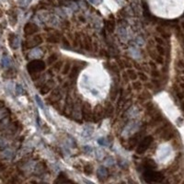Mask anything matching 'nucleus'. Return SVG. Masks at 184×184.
<instances>
[{"label":"nucleus","mask_w":184,"mask_h":184,"mask_svg":"<svg viewBox=\"0 0 184 184\" xmlns=\"http://www.w3.org/2000/svg\"><path fill=\"white\" fill-rule=\"evenodd\" d=\"M144 179L146 182H161L164 179V176L162 173L158 171H154L152 169H147L144 173Z\"/></svg>","instance_id":"obj_1"},{"label":"nucleus","mask_w":184,"mask_h":184,"mask_svg":"<svg viewBox=\"0 0 184 184\" xmlns=\"http://www.w3.org/2000/svg\"><path fill=\"white\" fill-rule=\"evenodd\" d=\"M29 73L30 74H37L38 72H42L45 69V63L42 60H34L29 63L27 65Z\"/></svg>","instance_id":"obj_2"},{"label":"nucleus","mask_w":184,"mask_h":184,"mask_svg":"<svg viewBox=\"0 0 184 184\" xmlns=\"http://www.w3.org/2000/svg\"><path fill=\"white\" fill-rule=\"evenodd\" d=\"M153 142V137H152L151 135H147L146 136L142 141H141V143L139 144V146H137V149H136V153L139 154V155H142L144 154V152H146L148 147L150 146V144Z\"/></svg>","instance_id":"obj_3"},{"label":"nucleus","mask_w":184,"mask_h":184,"mask_svg":"<svg viewBox=\"0 0 184 184\" xmlns=\"http://www.w3.org/2000/svg\"><path fill=\"white\" fill-rule=\"evenodd\" d=\"M42 38L41 35H34L33 37L28 39V40L25 42V46L28 49H30V48H33V47H36L38 45L42 44Z\"/></svg>","instance_id":"obj_4"},{"label":"nucleus","mask_w":184,"mask_h":184,"mask_svg":"<svg viewBox=\"0 0 184 184\" xmlns=\"http://www.w3.org/2000/svg\"><path fill=\"white\" fill-rule=\"evenodd\" d=\"M92 108L90 106V104L88 102H85L82 106V117L85 121L89 122L91 121L92 118Z\"/></svg>","instance_id":"obj_5"},{"label":"nucleus","mask_w":184,"mask_h":184,"mask_svg":"<svg viewBox=\"0 0 184 184\" xmlns=\"http://www.w3.org/2000/svg\"><path fill=\"white\" fill-rule=\"evenodd\" d=\"M104 115V109L100 106V105H97L94 109V111H92V118L91 121L93 122H99V121L101 119V117Z\"/></svg>","instance_id":"obj_6"},{"label":"nucleus","mask_w":184,"mask_h":184,"mask_svg":"<svg viewBox=\"0 0 184 184\" xmlns=\"http://www.w3.org/2000/svg\"><path fill=\"white\" fill-rule=\"evenodd\" d=\"M60 99H61V93L59 88H55L51 93V95L48 98H46V101L48 102V104H54L58 102L60 100Z\"/></svg>","instance_id":"obj_7"},{"label":"nucleus","mask_w":184,"mask_h":184,"mask_svg":"<svg viewBox=\"0 0 184 184\" xmlns=\"http://www.w3.org/2000/svg\"><path fill=\"white\" fill-rule=\"evenodd\" d=\"M38 30H39L38 26L36 24H34V23L29 22L24 26V33L27 36L35 34L36 32H38Z\"/></svg>","instance_id":"obj_8"},{"label":"nucleus","mask_w":184,"mask_h":184,"mask_svg":"<svg viewBox=\"0 0 184 184\" xmlns=\"http://www.w3.org/2000/svg\"><path fill=\"white\" fill-rule=\"evenodd\" d=\"M53 87H54V81L50 80L41 88L42 89L40 90V93L42 94V95H45V94H47L49 91H51V89H52Z\"/></svg>","instance_id":"obj_9"},{"label":"nucleus","mask_w":184,"mask_h":184,"mask_svg":"<svg viewBox=\"0 0 184 184\" xmlns=\"http://www.w3.org/2000/svg\"><path fill=\"white\" fill-rule=\"evenodd\" d=\"M82 44H83V48H85L86 50L90 51L91 50V46H92V41L91 38L88 36H84L83 41H82Z\"/></svg>","instance_id":"obj_10"},{"label":"nucleus","mask_w":184,"mask_h":184,"mask_svg":"<svg viewBox=\"0 0 184 184\" xmlns=\"http://www.w3.org/2000/svg\"><path fill=\"white\" fill-rule=\"evenodd\" d=\"M60 41V34L59 32H55V33H52L50 34L48 38H47V42H51V44H56V42H59Z\"/></svg>","instance_id":"obj_11"},{"label":"nucleus","mask_w":184,"mask_h":184,"mask_svg":"<svg viewBox=\"0 0 184 184\" xmlns=\"http://www.w3.org/2000/svg\"><path fill=\"white\" fill-rule=\"evenodd\" d=\"M138 137L139 136L136 135L135 136H133L132 138L129 139V142H128V148L130 150H133L134 148L136 146V144H137V142H138Z\"/></svg>","instance_id":"obj_12"},{"label":"nucleus","mask_w":184,"mask_h":184,"mask_svg":"<svg viewBox=\"0 0 184 184\" xmlns=\"http://www.w3.org/2000/svg\"><path fill=\"white\" fill-rule=\"evenodd\" d=\"M144 165L148 169H155L156 168V164L155 163L154 160H152V159H146V161H144Z\"/></svg>","instance_id":"obj_13"},{"label":"nucleus","mask_w":184,"mask_h":184,"mask_svg":"<svg viewBox=\"0 0 184 184\" xmlns=\"http://www.w3.org/2000/svg\"><path fill=\"white\" fill-rule=\"evenodd\" d=\"M113 109H113L112 105L109 103V102H108L106 109H104V115L105 116H108V117L111 116L112 113H113Z\"/></svg>","instance_id":"obj_14"},{"label":"nucleus","mask_w":184,"mask_h":184,"mask_svg":"<svg viewBox=\"0 0 184 184\" xmlns=\"http://www.w3.org/2000/svg\"><path fill=\"white\" fill-rule=\"evenodd\" d=\"M127 75H128V77H129V79H131V80H136L137 79V74L135 73V70H133V69H129L127 70Z\"/></svg>","instance_id":"obj_15"},{"label":"nucleus","mask_w":184,"mask_h":184,"mask_svg":"<svg viewBox=\"0 0 184 184\" xmlns=\"http://www.w3.org/2000/svg\"><path fill=\"white\" fill-rule=\"evenodd\" d=\"M106 29L108 30V32L109 33H112L113 31H114V29H115V24L114 22L111 21V20H108L106 22Z\"/></svg>","instance_id":"obj_16"},{"label":"nucleus","mask_w":184,"mask_h":184,"mask_svg":"<svg viewBox=\"0 0 184 184\" xmlns=\"http://www.w3.org/2000/svg\"><path fill=\"white\" fill-rule=\"evenodd\" d=\"M70 69H71V64H70L69 62H66L65 65H64V68H63V71H62V74L63 75H67L69 73Z\"/></svg>","instance_id":"obj_17"},{"label":"nucleus","mask_w":184,"mask_h":184,"mask_svg":"<svg viewBox=\"0 0 184 184\" xmlns=\"http://www.w3.org/2000/svg\"><path fill=\"white\" fill-rule=\"evenodd\" d=\"M84 172L87 175H90L92 174V172H93V166L91 165V164H87V165L85 166L84 168Z\"/></svg>","instance_id":"obj_18"},{"label":"nucleus","mask_w":184,"mask_h":184,"mask_svg":"<svg viewBox=\"0 0 184 184\" xmlns=\"http://www.w3.org/2000/svg\"><path fill=\"white\" fill-rule=\"evenodd\" d=\"M57 61V55L55 53H53V54H52V55H50L49 57H48V60H47V64H48L49 65H53V63H55Z\"/></svg>","instance_id":"obj_19"},{"label":"nucleus","mask_w":184,"mask_h":184,"mask_svg":"<svg viewBox=\"0 0 184 184\" xmlns=\"http://www.w3.org/2000/svg\"><path fill=\"white\" fill-rule=\"evenodd\" d=\"M172 136H173V133H171L169 130H166L165 132L163 133V135H162V137L165 139L166 141L167 140H169L170 138H172Z\"/></svg>","instance_id":"obj_20"},{"label":"nucleus","mask_w":184,"mask_h":184,"mask_svg":"<svg viewBox=\"0 0 184 184\" xmlns=\"http://www.w3.org/2000/svg\"><path fill=\"white\" fill-rule=\"evenodd\" d=\"M78 72H79V70H78V68L77 67V66H73V68L71 69V73H70V78H75V77H77V74H78Z\"/></svg>","instance_id":"obj_21"},{"label":"nucleus","mask_w":184,"mask_h":184,"mask_svg":"<svg viewBox=\"0 0 184 184\" xmlns=\"http://www.w3.org/2000/svg\"><path fill=\"white\" fill-rule=\"evenodd\" d=\"M3 77L5 78H11L14 77V70L13 69H9L7 70V71L4 73Z\"/></svg>","instance_id":"obj_22"},{"label":"nucleus","mask_w":184,"mask_h":184,"mask_svg":"<svg viewBox=\"0 0 184 184\" xmlns=\"http://www.w3.org/2000/svg\"><path fill=\"white\" fill-rule=\"evenodd\" d=\"M117 95H118V89H117V88H112L111 89V101H114L116 100V97Z\"/></svg>","instance_id":"obj_23"},{"label":"nucleus","mask_w":184,"mask_h":184,"mask_svg":"<svg viewBox=\"0 0 184 184\" xmlns=\"http://www.w3.org/2000/svg\"><path fill=\"white\" fill-rule=\"evenodd\" d=\"M133 88L136 89V90H139V89L142 88V83L140 81L134 80V82H133Z\"/></svg>","instance_id":"obj_24"},{"label":"nucleus","mask_w":184,"mask_h":184,"mask_svg":"<svg viewBox=\"0 0 184 184\" xmlns=\"http://www.w3.org/2000/svg\"><path fill=\"white\" fill-rule=\"evenodd\" d=\"M62 65H63V62H61V61H58V62H56L55 64H54V65H53V70L54 71H59V70L61 69V67H62Z\"/></svg>","instance_id":"obj_25"},{"label":"nucleus","mask_w":184,"mask_h":184,"mask_svg":"<svg viewBox=\"0 0 184 184\" xmlns=\"http://www.w3.org/2000/svg\"><path fill=\"white\" fill-rule=\"evenodd\" d=\"M138 77H139V78H140V80L141 81H147V79H148V77H146V75L144 73H143V72H139L138 73V75H137Z\"/></svg>","instance_id":"obj_26"},{"label":"nucleus","mask_w":184,"mask_h":184,"mask_svg":"<svg viewBox=\"0 0 184 184\" xmlns=\"http://www.w3.org/2000/svg\"><path fill=\"white\" fill-rule=\"evenodd\" d=\"M48 2L53 6H61L63 4V0H48Z\"/></svg>","instance_id":"obj_27"},{"label":"nucleus","mask_w":184,"mask_h":184,"mask_svg":"<svg viewBox=\"0 0 184 184\" xmlns=\"http://www.w3.org/2000/svg\"><path fill=\"white\" fill-rule=\"evenodd\" d=\"M156 50H158V53L160 54V55H163V54L165 53V50H164L162 45L158 44V46H156Z\"/></svg>","instance_id":"obj_28"},{"label":"nucleus","mask_w":184,"mask_h":184,"mask_svg":"<svg viewBox=\"0 0 184 184\" xmlns=\"http://www.w3.org/2000/svg\"><path fill=\"white\" fill-rule=\"evenodd\" d=\"M155 60L156 61V63H158V64H163V57L161 55H156V58H155Z\"/></svg>","instance_id":"obj_29"},{"label":"nucleus","mask_w":184,"mask_h":184,"mask_svg":"<svg viewBox=\"0 0 184 184\" xmlns=\"http://www.w3.org/2000/svg\"><path fill=\"white\" fill-rule=\"evenodd\" d=\"M111 69L112 70V71L114 72V73H116V74H118V73H119V69H118V67H117V65L111 64Z\"/></svg>","instance_id":"obj_30"},{"label":"nucleus","mask_w":184,"mask_h":184,"mask_svg":"<svg viewBox=\"0 0 184 184\" xmlns=\"http://www.w3.org/2000/svg\"><path fill=\"white\" fill-rule=\"evenodd\" d=\"M142 97L144 98V100H146V99H150L151 98V95H150V93L149 92H147V91H144L143 94H142Z\"/></svg>","instance_id":"obj_31"},{"label":"nucleus","mask_w":184,"mask_h":184,"mask_svg":"<svg viewBox=\"0 0 184 184\" xmlns=\"http://www.w3.org/2000/svg\"><path fill=\"white\" fill-rule=\"evenodd\" d=\"M123 65H124V67L126 66V67H131L132 65L130 62H128L127 59H123Z\"/></svg>","instance_id":"obj_32"},{"label":"nucleus","mask_w":184,"mask_h":184,"mask_svg":"<svg viewBox=\"0 0 184 184\" xmlns=\"http://www.w3.org/2000/svg\"><path fill=\"white\" fill-rule=\"evenodd\" d=\"M62 42H63V44H64L65 46H66V47L69 46V42L66 40L65 37H62Z\"/></svg>","instance_id":"obj_33"},{"label":"nucleus","mask_w":184,"mask_h":184,"mask_svg":"<svg viewBox=\"0 0 184 184\" xmlns=\"http://www.w3.org/2000/svg\"><path fill=\"white\" fill-rule=\"evenodd\" d=\"M152 76H153L154 77H159V72L158 71H156V69H154L153 71H152V74H151Z\"/></svg>","instance_id":"obj_34"},{"label":"nucleus","mask_w":184,"mask_h":184,"mask_svg":"<svg viewBox=\"0 0 184 184\" xmlns=\"http://www.w3.org/2000/svg\"><path fill=\"white\" fill-rule=\"evenodd\" d=\"M123 78L124 82H128V80H129V77H128L127 73H123Z\"/></svg>","instance_id":"obj_35"},{"label":"nucleus","mask_w":184,"mask_h":184,"mask_svg":"<svg viewBox=\"0 0 184 184\" xmlns=\"http://www.w3.org/2000/svg\"><path fill=\"white\" fill-rule=\"evenodd\" d=\"M156 41L158 42V44H160V45H163V44H164V42L162 41V39H160V38H158V37L156 38Z\"/></svg>","instance_id":"obj_36"},{"label":"nucleus","mask_w":184,"mask_h":184,"mask_svg":"<svg viewBox=\"0 0 184 184\" xmlns=\"http://www.w3.org/2000/svg\"><path fill=\"white\" fill-rule=\"evenodd\" d=\"M118 64H119V65H120V67L121 68H124V65H123V60L121 61V60H118Z\"/></svg>","instance_id":"obj_37"},{"label":"nucleus","mask_w":184,"mask_h":184,"mask_svg":"<svg viewBox=\"0 0 184 184\" xmlns=\"http://www.w3.org/2000/svg\"><path fill=\"white\" fill-rule=\"evenodd\" d=\"M149 65H151V67H153L154 69H156V65L154 64L153 62H150V63H149Z\"/></svg>","instance_id":"obj_38"},{"label":"nucleus","mask_w":184,"mask_h":184,"mask_svg":"<svg viewBox=\"0 0 184 184\" xmlns=\"http://www.w3.org/2000/svg\"><path fill=\"white\" fill-rule=\"evenodd\" d=\"M179 36L181 37V42H182V44H184V35L183 34H179Z\"/></svg>","instance_id":"obj_39"},{"label":"nucleus","mask_w":184,"mask_h":184,"mask_svg":"<svg viewBox=\"0 0 184 184\" xmlns=\"http://www.w3.org/2000/svg\"><path fill=\"white\" fill-rule=\"evenodd\" d=\"M181 109H182V111H184V102H183V103L181 104Z\"/></svg>","instance_id":"obj_40"},{"label":"nucleus","mask_w":184,"mask_h":184,"mask_svg":"<svg viewBox=\"0 0 184 184\" xmlns=\"http://www.w3.org/2000/svg\"><path fill=\"white\" fill-rule=\"evenodd\" d=\"M181 88H183V89H184V83H183V84H181Z\"/></svg>","instance_id":"obj_41"},{"label":"nucleus","mask_w":184,"mask_h":184,"mask_svg":"<svg viewBox=\"0 0 184 184\" xmlns=\"http://www.w3.org/2000/svg\"><path fill=\"white\" fill-rule=\"evenodd\" d=\"M181 27H182V29L184 30V21L182 22V24H181Z\"/></svg>","instance_id":"obj_42"},{"label":"nucleus","mask_w":184,"mask_h":184,"mask_svg":"<svg viewBox=\"0 0 184 184\" xmlns=\"http://www.w3.org/2000/svg\"><path fill=\"white\" fill-rule=\"evenodd\" d=\"M72 1H78V0H72Z\"/></svg>","instance_id":"obj_43"},{"label":"nucleus","mask_w":184,"mask_h":184,"mask_svg":"<svg viewBox=\"0 0 184 184\" xmlns=\"http://www.w3.org/2000/svg\"><path fill=\"white\" fill-rule=\"evenodd\" d=\"M183 74H184V71H183Z\"/></svg>","instance_id":"obj_44"},{"label":"nucleus","mask_w":184,"mask_h":184,"mask_svg":"<svg viewBox=\"0 0 184 184\" xmlns=\"http://www.w3.org/2000/svg\"></svg>","instance_id":"obj_45"}]
</instances>
